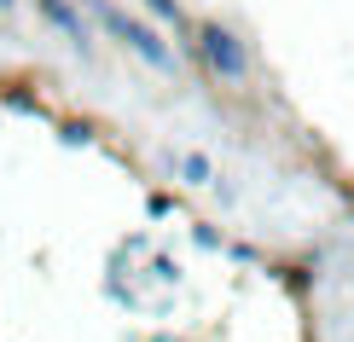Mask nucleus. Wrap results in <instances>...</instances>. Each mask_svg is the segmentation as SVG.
Returning <instances> with one entry per match:
<instances>
[{
  "label": "nucleus",
  "instance_id": "obj_1",
  "mask_svg": "<svg viewBox=\"0 0 354 342\" xmlns=\"http://www.w3.org/2000/svg\"><path fill=\"white\" fill-rule=\"evenodd\" d=\"M93 18L105 23V35H116V41H122L128 53L140 58V64H151V70H163V76H174V64H180V58H174V47H169L163 35H157L151 23L128 18V12L116 6V0H93Z\"/></svg>",
  "mask_w": 354,
  "mask_h": 342
},
{
  "label": "nucleus",
  "instance_id": "obj_7",
  "mask_svg": "<svg viewBox=\"0 0 354 342\" xmlns=\"http://www.w3.org/2000/svg\"><path fill=\"white\" fill-rule=\"evenodd\" d=\"M145 12H157L163 23H180V0H145Z\"/></svg>",
  "mask_w": 354,
  "mask_h": 342
},
{
  "label": "nucleus",
  "instance_id": "obj_6",
  "mask_svg": "<svg viewBox=\"0 0 354 342\" xmlns=\"http://www.w3.org/2000/svg\"><path fill=\"white\" fill-rule=\"evenodd\" d=\"M192 244H198V249H227V244H221V232H215V227H203V220L192 227Z\"/></svg>",
  "mask_w": 354,
  "mask_h": 342
},
{
  "label": "nucleus",
  "instance_id": "obj_2",
  "mask_svg": "<svg viewBox=\"0 0 354 342\" xmlns=\"http://www.w3.org/2000/svg\"><path fill=\"white\" fill-rule=\"evenodd\" d=\"M198 58L209 64V76H221V82H244L250 76V47L232 35L227 23H215V18L198 23Z\"/></svg>",
  "mask_w": 354,
  "mask_h": 342
},
{
  "label": "nucleus",
  "instance_id": "obj_8",
  "mask_svg": "<svg viewBox=\"0 0 354 342\" xmlns=\"http://www.w3.org/2000/svg\"><path fill=\"white\" fill-rule=\"evenodd\" d=\"M174 209V198H163V191H157V198H145V215H151V220H163Z\"/></svg>",
  "mask_w": 354,
  "mask_h": 342
},
{
  "label": "nucleus",
  "instance_id": "obj_9",
  "mask_svg": "<svg viewBox=\"0 0 354 342\" xmlns=\"http://www.w3.org/2000/svg\"><path fill=\"white\" fill-rule=\"evenodd\" d=\"M6 6H12V0H0V12H6Z\"/></svg>",
  "mask_w": 354,
  "mask_h": 342
},
{
  "label": "nucleus",
  "instance_id": "obj_5",
  "mask_svg": "<svg viewBox=\"0 0 354 342\" xmlns=\"http://www.w3.org/2000/svg\"><path fill=\"white\" fill-rule=\"evenodd\" d=\"M58 145H93V128L87 122H58Z\"/></svg>",
  "mask_w": 354,
  "mask_h": 342
},
{
  "label": "nucleus",
  "instance_id": "obj_3",
  "mask_svg": "<svg viewBox=\"0 0 354 342\" xmlns=\"http://www.w3.org/2000/svg\"><path fill=\"white\" fill-rule=\"evenodd\" d=\"M35 6H41V18H47V23H53V29H58V35H64L76 53L93 47V35H87V18H82L76 6H70V0H35Z\"/></svg>",
  "mask_w": 354,
  "mask_h": 342
},
{
  "label": "nucleus",
  "instance_id": "obj_4",
  "mask_svg": "<svg viewBox=\"0 0 354 342\" xmlns=\"http://www.w3.org/2000/svg\"><path fill=\"white\" fill-rule=\"evenodd\" d=\"M174 169H180V186H215V162L203 157V151H186Z\"/></svg>",
  "mask_w": 354,
  "mask_h": 342
}]
</instances>
